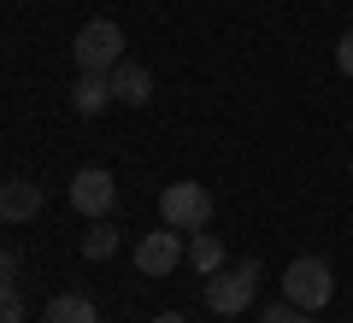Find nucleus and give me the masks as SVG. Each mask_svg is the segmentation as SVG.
Segmentation results:
<instances>
[{
  "instance_id": "6e6552de",
  "label": "nucleus",
  "mask_w": 353,
  "mask_h": 323,
  "mask_svg": "<svg viewBox=\"0 0 353 323\" xmlns=\"http://www.w3.org/2000/svg\"><path fill=\"white\" fill-rule=\"evenodd\" d=\"M41 211V188L24 183V176H12V183H0V218L6 224H30Z\"/></svg>"
},
{
  "instance_id": "f8f14e48",
  "label": "nucleus",
  "mask_w": 353,
  "mask_h": 323,
  "mask_svg": "<svg viewBox=\"0 0 353 323\" xmlns=\"http://www.w3.org/2000/svg\"><path fill=\"white\" fill-rule=\"evenodd\" d=\"M112 247H118V229L101 218V224H94V229L83 236V259H112Z\"/></svg>"
},
{
  "instance_id": "423d86ee",
  "label": "nucleus",
  "mask_w": 353,
  "mask_h": 323,
  "mask_svg": "<svg viewBox=\"0 0 353 323\" xmlns=\"http://www.w3.org/2000/svg\"><path fill=\"white\" fill-rule=\"evenodd\" d=\"M189 259V247H183V229H153V236H141V247H136V271L141 276H171L176 264Z\"/></svg>"
},
{
  "instance_id": "2eb2a0df",
  "label": "nucleus",
  "mask_w": 353,
  "mask_h": 323,
  "mask_svg": "<svg viewBox=\"0 0 353 323\" xmlns=\"http://www.w3.org/2000/svg\"><path fill=\"white\" fill-rule=\"evenodd\" d=\"M336 71L353 76V30H341V41H336Z\"/></svg>"
},
{
  "instance_id": "1a4fd4ad",
  "label": "nucleus",
  "mask_w": 353,
  "mask_h": 323,
  "mask_svg": "<svg viewBox=\"0 0 353 323\" xmlns=\"http://www.w3.org/2000/svg\"><path fill=\"white\" fill-rule=\"evenodd\" d=\"M106 100H112V76H106V71H83V76H77V88H71V106H77L83 118L106 112Z\"/></svg>"
},
{
  "instance_id": "f3484780",
  "label": "nucleus",
  "mask_w": 353,
  "mask_h": 323,
  "mask_svg": "<svg viewBox=\"0 0 353 323\" xmlns=\"http://www.w3.org/2000/svg\"><path fill=\"white\" fill-rule=\"evenodd\" d=\"M153 323H189V317H183V311H159Z\"/></svg>"
},
{
  "instance_id": "7ed1b4c3",
  "label": "nucleus",
  "mask_w": 353,
  "mask_h": 323,
  "mask_svg": "<svg viewBox=\"0 0 353 323\" xmlns=\"http://www.w3.org/2000/svg\"><path fill=\"white\" fill-rule=\"evenodd\" d=\"M159 218L171 229H183V236H194V229L212 224V194L201 183H171V188H159Z\"/></svg>"
},
{
  "instance_id": "f03ea898",
  "label": "nucleus",
  "mask_w": 353,
  "mask_h": 323,
  "mask_svg": "<svg viewBox=\"0 0 353 323\" xmlns=\"http://www.w3.org/2000/svg\"><path fill=\"white\" fill-rule=\"evenodd\" d=\"M71 59L83 65V71H112V65L124 59V30H118L112 18H88V24L77 30V41H71Z\"/></svg>"
},
{
  "instance_id": "f257e3e1",
  "label": "nucleus",
  "mask_w": 353,
  "mask_h": 323,
  "mask_svg": "<svg viewBox=\"0 0 353 323\" xmlns=\"http://www.w3.org/2000/svg\"><path fill=\"white\" fill-rule=\"evenodd\" d=\"M283 300L301 311H324L330 300H336V271H330L324 259H289V271H283Z\"/></svg>"
},
{
  "instance_id": "9d476101",
  "label": "nucleus",
  "mask_w": 353,
  "mask_h": 323,
  "mask_svg": "<svg viewBox=\"0 0 353 323\" xmlns=\"http://www.w3.org/2000/svg\"><path fill=\"white\" fill-rule=\"evenodd\" d=\"M48 323H101V311L83 294H53L48 300Z\"/></svg>"
},
{
  "instance_id": "0eeeda50",
  "label": "nucleus",
  "mask_w": 353,
  "mask_h": 323,
  "mask_svg": "<svg viewBox=\"0 0 353 323\" xmlns=\"http://www.w3.org/2000/svg\"><path fill=\"white\" fill-rule=\"evenodd\" d=\"M106 76H112V100H124V106H148V100H153V71H148V65L118 59Z\"/></svg>"
},
{
  "instance_id": "20e7f679",
  "label": "nucleus",
  "mask_w": 353,
  "mask_h": 323,
  "mask_svg": "<svg viewBox=\"0 0 353 323\" xmlns=\"http://www.w3.org/2000/svg\"><path fill=\"white\" fill-rule=\"evenodd\" d=\"M253 288H259V264H236V271H212L206 276V306L218 311V317H236V311L253 306Z\"/></svg>"
},
{
  "instance_id": "ddd939ff",
  "label": "nucleus",
  "mask_w": 353,
  "mask_h": 323,
  "mask_svg": "<svg viewBox=\"0 0 353 323\" xmlns=\"http://www.w3.org/2000/svg\"><path fill=\"white\" fill-rule=\"evenodd\" d=\"M0 323H24V294L12 282H0Z\"/></svg>"
},
{
  "instance_id": "9b49d317",
  "label": "nucleus",
  "mask_w": 353,
  "mask_h": 323,
  "mask_svg": "<svg viewBox=\"0 0 353 323\" xmlns=\"http://www.w3.org/2000/svg\"><path fill=\"white\" fill-rule=\"evenodd\" d=\"M189 264H194L201 276L224 271V241H218V236H206V229H194V236H189Z\"/></svg>"
},
{
  "instance_id": "39448f33",
  "label": "nucleus",
  "mask_w": 353,
  "mask_h": 323,
  "mask_svg": "<svg viewBox=\"0 0 353 323\" xmlns=\"http://www.w3.org/2000/svg\"><path fill=\"white\" fill-rule=\"evenodd\" d=\"M71 206L83 211V218H112V206H118V183H112V171H101V165L77 171V176H71Z\"/></svg>"
},
{
  "instance_id": "4468645a",
  "label": "nucleus",
  "mask_w": 353,
  "mask_h": 323,
  "mask_svg": "<svg viewBox=\"0 0 353 323\" xmlns=\"http://www.w3.org/2000/svg\"><path fill=\"white\" fill-rule=\"evenodd\" d=\"M259 323H312V311H301V306H289V300H283V306H265Z\"/></svg>"
},
{
  "instance_id": "dca6fc26",
  "label": "nucleus",
  "mask_w": 353,
  "mask_h": 323,
  "mask_svg": "<svg viewBox=\"0 0 353 323\" xmlns=\"http://www.w3.org/2000/svg\"><path fill=\"white\" fill-rule=\"evenodd\" d=\"M12 276H18V253L0 247V282H12Z\"/></svg>"
}]
</instances>
